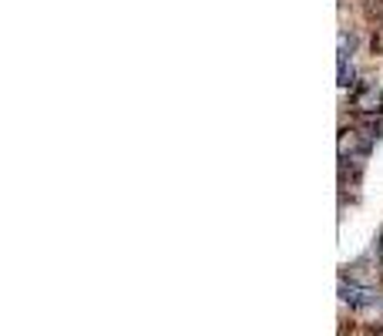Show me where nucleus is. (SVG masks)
I'll list each match as a JSON object with an SVG mask.
<instances>
[{
  "label": "nucleus",
  "mask_w": 383,
  "mask_h": 336,
  "mask_svg": "<svg viewBox=\"0 0 383 336\" xmlns=\"http://www.w3.org/2000/svg\"><path fill=\"white\" fill-rule=\"evenodd\" d=\"M373 151V138H366L360 128H343L340 131V162L343 168L353 162L357 168H364V162Z\"/></svg>",
  "instance_id": "obj_1"
},
{
  "label": "nucleus",
  "mask_w": 383,
  "mask_h": 336,
  "mask_svg": "<svg viewBox=\"0 0 383 336\" xmlns=\"http://www.w3.org/2000/svg\"><path fill=\"white\" fill-rule=\"evenodd\" d=\"M350 105L357 108L360 114H383V91L373 84V81H366V84H360L357 91L350 94Z\"/></svg>",
  "instance_id": "obj_2"
},
{
  "label": "nucleus",
  "mask_w": 383,
  "mask_h": 336,
  "mask_svg": "<svg viewBox=\"0 0 383 336\" xmlns=\"http://www.w3.org/2000/svg\"><path fill=\"white\" fill-rule=\"evenodd\" d=\"M340 299L350 303V306H377L380 293L377 289H366V286H357V282H340Z\"/></svg>",
  "instance_id": "obj_3"
},
{
  "label": "nucleus",
  "mask_w": 383,
  "mask_h": 336,
  "mask_svg": "<svg viewBox=\"0 0 383 336\" xmlns=\"http://www.w3.org/2000/svg\"><path fill=\"white\" fill-rule=\"evenodd\" d=\"M340 88H353V68H350V61H340Z\"/></svg>",
  "instance_id": "obj_4"
},
{
  "label": "nucleus",
  "mask_w": 383,
  "mask_h": 336,
  "mask_svg": "<svg viewBox=\"0 0 383 336\" xmlns=\"http://www.w3.org/2000/svg\"><path fill=\"white\" fill-rule=\"evenodd\" d=\"M350 54H353V38L340 34V61H350Z\"/></svg>",
  "instance_id": "obj_5"
},
{
  "label": "nucleus",
  "mask_w": 383,
  "mask_h": 336,
  "mask_svg": "<svg viewBox=\"0 0 383 336\" xmlns=\"http://www.w3.org/2000/svg\"><path fill=\"white\" fill-rule=\"evenodd\" d=\"M366 10H370L377 20H383V0H366Z\"/></svg>",
  "instance_id": "obj_6"
},
{
  "label": "nucleus",
  "mask_w": 383,
  "mask_h": 336,
  "mask_svg": "<svg viewBox=\"0 0 383 336\" xmlns=\"http://www.w3.org/2000/svg\"><path fill=\"white\" fill-rule=\"evenodd\" d=\"M373 51L383 54V27H377V34H373Z\"/></svg>",
  "instance_id": "obj_7"
},
{
  "label": "nucleus",
  "mask_w": 383,
  "mask_h": 336,
  "mask_svg": "<svg viewBox=\"0 0 383 336\" xmlns=\"http://www.w3.org/2000/svg\"><path fill=\"white\" fill-rule=\"evenodd\" d=\"M377 256H380V262H383V232H380V239H377Z\"/></svg>",
  "instance_id": "obj_8"
}]
</instances>
